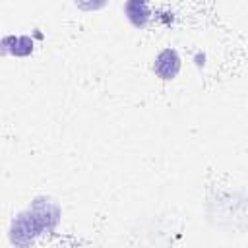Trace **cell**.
<instances>
[{"label": "cell", "mask_w": 248, "mask_h": 248, "mask_svg": "<svg viewBox=\"0 0 248 248\" xmlns=\"http://www.w3.org/2000/svg\"><path fill=\"white\" fill-rule=\"evenodd\" d=\"M60 221V207L50 198H35L10 225V242L16 248H29L39 234L52 232Z\"/></svg>", "instance_id": "cell-1"}, {"label": "cell", "mask_w": 248, "mask_h": 248, "mask_svg": "<svg viewBox=\"0 0 248 248\" xmlns=\"http://www.w3.org/2000/svg\"><path fill=\"white\" fill-rule=\"evenodd\" d=\"M180 66H182V60L174 48H163L153 62V70L161 79H174L180 72Z\"/></svg>", "instance_id": "cell-2"}, {"label": "cell", "mask_w": 248, "mask_h": 248, "mask_svg": "<svg viewBox=\"0 0 248 248\" xmlns=\"http://www.w3.org/2000/svg\"><path fill=\"white\" fill-rule=\"evenodd\" d=\"M2 50L14 56H27L33 52V39L29 35H6L2 39Z\"/></svg>", "instance_id": "cell-3"}, {"label": "cell", "mask_w": 248, "mask_h": 248, "mask_svg": "<svg viewBox=\"0 0 248 248\" xmlns=\"http://www.w3.org/2000/svg\"><path fill=\"white\" fill-rule=\"evenodd\" d=\"M124 12H126L128 21L134 27H145L151 17V10H149L147 2H143V0H128L124 4Z\"/></svg>", "instance_id": "cell-4"}]
</instances>
